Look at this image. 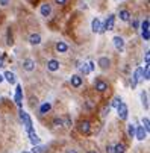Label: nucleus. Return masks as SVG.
Here are the masks:
<instances>
[{
    "instance_id": "nucleus-1",
    "label": "nucleus",
    "mask_w": 150,
    "mask_h": 153,
    "mask_svg": "<svg viewBox=\"0 0 150 153\" xmlns=\"http://www.w3.org/2000/svg\"><path fill=\"white\" fill-rule=\"evenodd\" d=\"M117 112H118L120 120H126V118H127V115H129V109H127L126 103H123V102H121V103L117 106Z\"/></svg>"
},
{
    "instance_id": "nucleus-2",
    "label": "nucleus",
    "mask_w": 150,
    "mask_h": 153,
    "mask_svg": "<svg viewBox=\"0 0 150 153\" xmlns=\"http://www.w3.org/2000/svg\"><path fill=\"white\" fill-rule=\"evenodd\" d=\"M20 118H21V121L24 123V126H26L27 130L32 129V120H30V117H29V114H27V112H24L23 109H20Z\"/></svg>"
},
{
    "instance_id": "nucleus-3",
    "label": "nucleus",
    "mask_w": 150,
    "mask_h": 153,
    "mask_svg": "<svg viewBox=\"0 0 150 153\" xmlns=\"http://www.w3.org/2000/svg\"><path fill=\"white\" fill-rule=\"evenodd\" d=\"M114 24H115V17L114 15H109L106 18V23L100 28V32H105V30H112L114 29Z\"/></svg>"
},
{
    "instance_id": "nucleus-4",
    "label": "nucleus",
    "mask_w": 150,
    "mask_h": 153,
    "mask_svg": "<svg viewBox=\"0 0 150 153\" xmlns=\"http://www.w3.org/2000/svg\"><path fill=\"white\" fill-rule=\"evenodd\" d=\"M135 136L138 141H144V138L147 136V132L142 126H135Z\"/></svg>"
},
{
    "instance_id": "nucleus-5",
    "label": "nucleus",
    "mask_w": 150,
    "mask_h": 153,
    "mask_svg": "<svg viewBox=\"0 0 150 153\" xmlns=\"http://www.w3.org/2000/svg\"><path fill=\"white\" fill-rule=\"evenodd\" d=\"M90 130H91V124H90V121H80L79 123V132L80 134H84V135H88L90 134Z\"/></svg>"
},
{
    "instance_id": "nucleus-6",
    "label": "nucleus",
    "mask_w": 150,
    "mask_h": 153,
    "mask_svg": "<svg viewBox=\"0 0 150 153\" xmlns=\"http://www.w3.org/2000/svg\"><path fill=\"white\" fill-rule=\"evenodd\" d=\"M97 65H99L100 68L106 70V68H109V65H111V61H109V58H106V56H102V58H99Z\"/></svg>"
},
{
    "instance_id": "nucleus-7",
    "label": "nucleus",
    "mask_w": 150,
    "mask_h": 153,
    "mask_svg": "<svg viewBox=\"0 0 150 153\" xmlns=\"http://www.w3.org/2000/svg\"><path fill=\"white\" fill-rule=\"evenodd\" d=\"M112 41H114V45H115V49H117V50L121 52L123 49H124V39H123L121 37H114Z\"/></svg>"
},
{
    "instance_id": "nucleus-8",
    "label": "nucleus",
    "mask_w": 150,
    "mask_h": 153,
    "mask_svg": "<svg viewBox=\"0 0 150 153\" xmlns=\"http://www.w3.org/2000/svg\"><path fill=\"white\" fill-rule=\"evenodd\" d=\"M59 61H56V59H50V61H47V70L50 71H58L59 70Z\"/></svg>"
},
{
    "instance_id": "nucleus-9",
    "label": "nucleus",
    "mask_w": 150,
    "mask_h": 153,
    "mask_svg": "<svg viewBox=\"0 0 150 153\" xmlns=\"http://www.w3.org/2000/svg\"><path fill=\"white\" fill-rule=\"evenodd\" d=\"M23 68L26 71H33L35 70V62H33V59H24L23 61Z\"/></svg>"
},
{
    "instance_id": "nucleus-10",
    "label": "nucleus",
    "mask_w": 150,
    "mask_h": 153,
    "mask_svg": "<svg viewBox=\"0 0 150 153\" xmlns=\"http://www.w3.org/2000/svg\"><path fill=\"white\" fill-rule=\"evenodd\" d=\"M15 103L20 109H21V85L15 86Z\"/></svg>"
},
{
    "instance_id": "nucleus-11",
    "label": "nucleus",
    "mask_w": 150,
    "mask_h": 153,
    "mask_svg": "<svg viewBox=\"0 0 150 153\" xmlns=\"http://www.w3.org/2000/svg\"><path fill=\"white\" fill-rule=\"evenodd\" d=\"M39 12H41V15H43V17H49L50 12H52V6L49 3H43V5H41Z\"/></svg>"
},
{
    "instance_id": "nucleus-12",
    "label": "nucleus",
    "mask_w": 150,
    "mask_h": 153,
    "mask_svg": "<svg viewBox=\"0 0 150 153\" xmlns=\"http://www.w3.org/2000/svg\"><path fill=\"white\" fill-rule=\"evenodd\" d=\"M27 132H29V136H30V143H32V145H38V144L41 143V139H39L38 135L35 134V130H33V129H29Z\"/></svg>"
},
{
    "instance_id": "nucleus-13",
    "label": "nucleus",
    "mask_w": 150,
    "mask_h": 153,
    "mask_svg": "<svg viewBox=\"0 0 150 153\" xmlns=\"http://www.w3.org/2000/svg\"><path fill=\"white\" fill-rule=\"evenodd\" d=\"M95 90L100 91V92H105L108 90V83L103 82V81H100V79H97V81H95Z\"/></svg>"
},
{
    "instance_id": "nucleus-14",
    "label": "nucleus",
    "mask_w": 150,
    "mask_h": 153,
    "mask_svg": "<svg viewBox=\"0 0 150 153\" xmlns=\"http://www.w3.org/2000/svg\"><path fill=\"white\" fill-rule=\"evenodd\" d=\"M82 77L80 76H77V74H74V76H71V79H70V83L74 86V88H79V86L82 85Z\"/></svg>"
},
{
    "instance_id": "nucleus-15",
    "label": "nucleus",
    "mask_w": 150,
    "mask_h": 153,
    "mask_svg": "<svg viewBox=\"0 0 150 153\" xmlns=\"http://www.w3.org/2000/svg\"><path fill=\"white\" fill-rule=\"evenodd\" d=\"M100 28H102V21H100V18L95 17L91 21V29H93V32H100Z\"/></svg>"
},
{
    "instance_id": "nucleus-16",
    "label": "nucleus",
    "mask_w": 150,
    "mask_h": 153,
    "mask_svg": "<svg viewBox=\"0 0 150 153\" xmlns=\"http://www.w3.org/2000/svg\"><path fill=\"white\" fill-rule=\"evenodd\" d=\"M118 17H120L121 21H129V20H131V12H129L127 9H121L118 12Z\"/></svg>"
},
{
    "instance_id": "nucleus-17",
    "label": "nucleus",
    "mask_w": 150,
    "mask_h": 153,
    "mask_svg": "<svg viewBox=\"0 0 150 153\" xmlns=\"http://www.w3.org/2000/svg\"><path fill=\"white\" fill-rule=\"evenodd\" d=\"M29 43H30L32 45L41 44V35H39V34H32V35L29 37Z\"/></svg>"
},
{
    "instance_id": "nucleus-18",
    "label": "nucleus",
    "mask_w": 150,
    "mask_h": 153,
    "mask_svg": "<svg viewBox=\"0 0 150 153\" xmlns=\"http://www.w3.org/2000/svg\"><path fill=\"white\" fill-rule=\"evenodd\" d=\"M55 47H56V50L59 52V53H65L67 50H68V45L64 43V41H58L56 43V45H55Z\"/></svg>"
},
{
    "instance_id": "nucleus-19",
    "label": "nucleus",
    "mask_w": 150,
    "mask_h": 153,
    "mask_svg": "<svg viewBox=\"0 0 150 153\" xmlns=\"http://www.w3.org/2000/svg\"><path fill=\"white\" fill-rule=\"evenodd\" d=\"M3 79H5L6 82H9V83H15V74L11 73V71H6L5 74H3Z\"/></svg>"
},
{
    "instance_id": "nucleus-20",
    "label": "nucleus",
    "mask_w": 150,
    "mask_h": 153,
    "mask_svg": "<svg viewBox=\"0 0 150 153\" xmlns=\"http://www.w3.org/2000/svg\"><path fill=\"white\" fill-rule=\"evenodd\" d=\"M52 109V105L49 103V102H46V103H43V105H41V108H39V114H47V112H49Z\"/></svg>"
},
{
    "instance_id": "nucleus-21",
    "label": "nucleus",
    "mask_w": 150,
    "mask_h": 153,
    "mask_svg": "<svg viewBox=\"0 0 150 153\" xmlns=\"http://www.w3.org/2000/svg\"><path fill=\"white\" fill-rule=\"evenodd\" d=\"M114 153H126V147H124V144H115L114 145Z\"/></svg>"
},
{
    "instance_id": "nucleus-22",
    "label": "nucleus",
    "mask_w": 150,
    "mask_h": 153,
    "mask_svg": "<svg viewBox=\"0 0 150 153\" xmlns=\"http://www.w3.org/2000/svg\"><path fill=\"white\" fill-rule=\"evenodd\" d=\"M127 135L131 136V138H133L135 136V124H127Z\"/></svg>"
},
{
    "instance_id": "nucleus-23",
    "label": "nucleus",
    "mask_w": 150,
    "mask_h": 153,
    "mask_svg": "<svg viewBox=\"0 0 150 153\" xmlns=\"http://www.w3.org/2000/svg\"><path fill=\"white\" fill-rule=\"evenodd\" d=\"M141 100H142V106H144L146 109H149V103H147V92L142 91L141 92Z\"/></svg>"
},
{
    "instance_id": "nucleus-24",
    "label": "nucleus",
    "mask_w": 150,
    "mask_h": 153,
    "mask_svg": "<svg viewBox=\"0 0 150 153\" xmlns=\"http://www.w3.org/2000/svg\"><path fill=\"white\" fill-rule=\"evenodd\" d=\"M46 150V147H43V145H33V150H32V153H43Z\"/></svg>"
},
{
    "instance_id": "nucleus-25",
    "label": "nucleus",
    "mask_w": 150,
    "mask_h": 153,
    "mask_svg": "<svg viewBox=\"0 0 150 153\" xmlns=\"http://www.w3.org/2000/svg\"><path fill=\"white\" fill-rule=\"evenodd\" d=\"M149 28H150V21H149V18H146L141 23V30H149Z\"/></svg>"
},
{
    "instance_id": "nucleus-26",
    "label": "nucleus",
    "mask_w": 150,
    "mask_h": 153,
    "mask_svg": "<svg viewBox=\"0 0 150 153\" xmlns=\"http://www.w3.org/2000/svg\"><path fill=\"white\" fill-rule=\"evenodd\" d=\"M62 126H65V128H71V118L68 117V115L62 120Z\"/></svg>"
},
{
    "instance_id": "nucleus-27",
    "label": "nucleus",
    "mask_w": 150,
    "mask_h": 153,
    "mask_svg": "<svg viewBox=\"0 0 150 153\" xmlns=\"http://www.w3.org/2000/svg\"><path fill=\"white\" fill-rule=\"evenodd\" d=\"M142 124H144L142 128L146 129V132H149V130H150V121H149V118H147V117H146V118H142Z\"/></svg>"
},
{
    "instance_id": "nucleus-28",
    "label": "nucleus",
    "mask_w": 150,
    "mask_h": 153,
    "mask_svg": "<svg viewBox=\"0 0 150 153\" xmlns=\"http://www.w3.org/2000/svg\"><path fill=\"white\" fill-rule=\"evenodd\" d=\"M141 37L144 41H149L150 39V34H149V30H141Z\"/></svg>"
},
{
    "instance_id": "nucleus-29",
    "label": "nucleus",
    "mask_w": 150,
    "mask_h": 153,
    "mask_svg": "<svg viewBox=\"0 0 150 153\" xmlns=\"http://www.w3.org/2000/svg\"><path fill=\"white\" fill-rule=\"evenodd\" d=\"M53 126H55V128H59V126H62V118H55L53 120Z\"/></svg>"
},
{
    "instance_id": "nucleus-30",
    "label": "nucleus",
    "mask_w": 150,
    "mask_h": 153,
    "mask_svg": "<svg viewBox=\"0 0 150 153\" xmlns=\"http://www.w3.org/2000/svg\"><path fill=\"white\" fill-rule=\"evenodd\" d=\"M120 103H121V99L120 97H115L114 100H112V103H111V106H112V108H117Z\"/></svg>"
},
{
    "instance_id": "nucleus-31",
    "label": "nucleus",
    "mask_w": 150,
    "mask_h": 153,
    "mask_svg": "<svg viewBox=\"0 0 150 153\" xmlns=\"http://www.w3.org/2000/svg\"><path fill=\"white\" fill-rule=\"evenodd\" d=\"M109 109H111V106H105V108L102 109V117H106L109 114Z\"/></svg>"
},
{
    "instance_id": "nucleus-32",
    "label": "nucleus",
    "mask_w": 150,
    "mask_h": 153,
    "mask_svg": "<svg viewBox=\"0 0 150 153\" xmlns=\"http://www.w3.org/2000/svg\"><path fill=\"white\" fill-rule=\"evenodd\" d=\"M86 65H88V64H84V67H80V71L84 73V74H88V73H90V68H88Z\"/></svg>"
},
{
    "instance_id": "nucleus-33",
    "label": "nucleus",
    "mask_w": 150,
    "mask_h": 153,
    "mask_svg": "<svg viewBox=\"0 0 150 153\" xmlns=\"http://www.w3.org/2000/svg\"><path fill=\"white\" fill-rule=\"evenodd\" d=\"M144 59H146V65H149V62H150V55H149V52H146Z\"/></svg>"
},
{
    "instance_id": "nucleus-34",
    "label": "nucleus",
    "mask_w": 150,
    "mask_h": 153,
    "mask_svg": "<svg viewBox=\"0 0 150 153\" xmlns=\"http://www.w3.org/2000/svg\"><path fill=\"white\" fill-rule=\"evenodd\" d=\"M9 5V0H0V6H8Z\"/></svg>"
},
{
    "instance_id": "nucleus-35",
    "label": "nucleus",
    "mask_w": 150,
    "mask_h": 153,
    "mask_svg": "<svg viewBox=\"0 0 150 153\" xmlns=\"http://www.w3.org/2000/svg\"><path fill=\"white\" fill-rule=\"evenodd\" d=\"M106 153H114V145H108V147H106Z\"/></svg>"
},
{
    "instance_id": "nucleus-36",
    "label": "nucleus",
    "mask_w": 150,
    "mask_h": 153,
    "mask_svg": "<svg viewBox=\"0 0 150 153\" xmlns=\"http://www.w3.org/2000/svg\"><path fill=\"white\" fill-rule=\"evenodd\" d=\"M94 67H95L94 62H88V68H90V71H93V70H94Z\"/></svg>"
},
{
    "instance_id": "nucleus-37",
    "label": "nucleus",
    "mask_w": 150,
    "mask_h": 153,
    "mask_svg": "<svg viewBox=\"0 0 150 153\" xmlns=\"http://www.w3.org/2000/svg\"><path fill=\"white\" fill-rule=\"evenodd\" d=\"M56 5H65V0H55Z\"/></svg>"
},
{
    "instance_id": "nucleus-38",
    "label": "nucleus",
    "mask_w": 150,
    "mask_h": 153,
    "mask_svg": "<svg viewBox=\"0 0 150 153\" xmlns=\"http://www.w3.org/2000/svg\"><path fill=\"white\" fill-rule=\"evenodd\" d=\"M35 103H37V99H33V97H32V99H30V105L33 106V105H35Z\"/></svg>"
},
{
    "instance_id": "nucleus-39",
    "label": "nucleus",
    "mask_w": 150,
    "mask_h": 153,
    "mask_svg": "<svg viewBox=\"0 0 150 153\" xmlns=\"http://www.w3.org/2000/svg\"><path fill=\"white\" fill-rule=\"evenodd\" d=\"M2 67H5V65H3V58H0V68Z\"/></svg>"
},
{
    "instance_id": "nucleus-40",
    "label": "nucleus",
    "mask_w": 150,
    "mask_h": 153,
    "mask_svg": "<svg viewBox=\"0 0 150 153\" xmlns=\"http://www.w3.org/2000/svg\"><path fill=\"white\" fill-rule=\"evenodd\" d=\"M2 82H3V76H2V74H0V83H2Z\"/></svg>"
},
{
    "instance_id": "nucleus-41",
    "label": "nucleus",
    "mask_w": 150,
    "mask_h": 153,
    "mask_svg": "<svg viewBox=\"0 0 150 153\" xmlns=\"http://www.w3.org/2000/svg\"><path fill=\"white\" fill-rule=\"evenodd\" d=\"M67 153H76V152H74V150H68Z\"/></svg>"
},
{
    "instance_id": "nucleus-42",
    "label": "nucleus",
    "mask_w": 150,
    "mask_h": 153,
    "mask_svg": "<svg viewBox=\"0 0 150 153\" xmlns=\"http://www.w3.org/2000/svg\"><path fill=\"white\" fill-rule=\"evenodd\" d=\"M88 153H97V152H93V150H91V152H88Z\"/></svg>"
},
{
    "instance_id": "nucleus-43",
    "label": "nucleus",
    "mask_w": 150,
    "mask_h": 153,
    "mask_svg": "<svg viewBox=\"0 0 150 153\" xmlns=\"http://www.w3.org/2000/svg\"><path fill=\"white\" fill-rule=\"evenodd\" d=\"M23 153H27V152H23Z\"/></svg>"
}]
</instances>
